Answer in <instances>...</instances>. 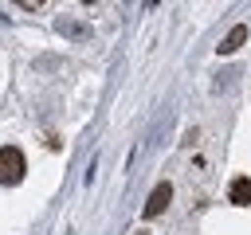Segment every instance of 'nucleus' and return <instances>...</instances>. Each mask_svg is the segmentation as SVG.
Segmentation results:
<instances>
[{
  "mask_svg": "<svg viewBox=\"0 0 251 235\" xmlns=\"http://www.w3.org/2000/svg\"><path fill=\"white\" fill-rule=\"evenodd\" d=\"M24 172H27L24 153H20L16 145H0V184H20Z\"/></svg>",
  "mask_w": 251,
  "mask_h": 235,
  "instance_id": "1",
  "label": "nucleus"
},
{
  "mask_svg": "<svg viewBox=\"0 0 251 235\" xmlns=\"http://www.w3.org/2000/svg\"><path fill=\"white\" fill-rule=\"evenodd\" d=\"M169 200H173V184H157V188L149 192V200H145V215H149V219L161 215V212L169 208Z\"/></svg>",
  "mask_w": 251,
  "mask_h": 235,
  "instance_id": "2",
  "label": "nucleus"
},
{
  "mask_svg": "<svg viewBox=\"0 0 251 235\" xmlns=\"http://www.w3.org/2000/svg\"><path fill=\"white\" fill-rule=\"evenodd\" d=\"M243 39H247V24H235L224 39H220V55H231V51H239L243 47Z\"/></svg>",
  "mask_w": 251,
  "mask_h": 235,
  "instance_id": "3",
  "label": "nucleus"
},
{
  "mask_svg": "<svg viewBox=\"0 0 251 235\" xmlns=\"http://www.w3.org/2000/svg\"><path fill=\"white\" fill-rule=\"evenodd\" d=\"M227 200L239 204V208H247V204H251V180H247V176H235L231 188H227Z\"/></svg>",
  "mask_w": 251,
  "mask_h": 235,
  "instance_id": "4",
  "label": "nucleus"
},
{
  "mask_svg": "<svg viewBox=\"0 0 251 235\" xmlns=\"http://www.w3.org/2000/svg\"><path fill=\"white\" fill-rule=\"evenodd\" d=\"M137 235H141V231H137Z\"/></svg>",
  "mask_w": 251,
  "mask_h": 235,
  "instance_id": "5",
  "label": "nucleus"
}]
</instances>
